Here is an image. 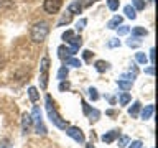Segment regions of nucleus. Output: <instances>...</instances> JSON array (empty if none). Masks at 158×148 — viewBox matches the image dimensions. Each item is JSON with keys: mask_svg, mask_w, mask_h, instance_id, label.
<instances>
[{"mask_svg": "<svg viewBox=\"0 0 158 148\" xmlns=\"http://www.w3.org/2000/svg\"><path fill=\"white\" fill-rule=\"evenodd\" d=\"M44 107H46L49 122H51L54 127H58V128H61V130H64V128L68 127V123H66V120H64V118L56 112V107H54V104H53V101H51V96H46V105H44Z\"/></svg>", "mask_w": 158, "mask_h": 148, "instance_id": "1", "label": "nucleus"}, {"mask_svg": "<svg viewBox=\"0 0 158 148\" xmlns=\"http://www.w3.org/2000/svg\"><path fill=\"white\" fill-rule=\"evenodd\" d=\"M49 33V27L46 22H38L35 23L31 27V31H30V38H31V41L35 43H43L44 39H46Z\"/></svg>", "mask_w": 158, "mask_h": 148, "instance_id": "2", "label": "nucleus"}, {"mask_svg": "<svg viewBox=\"0 0 158 148\" xmlns=\"http://www.w3.org/2000/svg\"><path fill=\"white\" fill-rule=\"evenodd\" d=\"M31 122H33L35 130H36L38 135H46V133H48L46 127H44V123H43L41 109H40L38 105H35V107H33V110H31Z\"/></svg>", "mask_w": 158, "mask_h": 148, "instance_id": "3", "label": "nucleus"}, {"mask_svg": "<svg viewBox=\"0 0 158 148\" xmlns=\"http://www.w3.org/2000/svg\"><path fill=\"white\" fill-rule=\"evenodd\" d=\"M48 72H49V58L48 54H44L41 63H40V86H41V89L48 87Z\"/></svg>", "mask_w": 158, "mask_h": 148, "instance_id": "4", "label": "nucleus"}, {"mask_svg": "<svg viewBox=\"0 0 158 148\" xmlns=\"http://www.w3.org/2000/svg\"><path fill=\"white\" fill-rule=\"evenodd\" d=\"M63 7V0H44L43 3V8L46 13H58L59 10H61Z\"/></svg>", "mask_w": 158, "mask_h": 148, "instance_id": "5", "label": "nucleus"}, {"mask_svg": "<svg viewBox=\"0 0 158 148\" xmlns=\"http://www.w3.org/2000/svg\"><path fill=\"white\" fill-rule=\"evenodd\" d=\"M64 130H66L68 137H71L73 140H76L77 143H84V142H86V137H84V133H82V130L79 127H66Z\"/></svg>", "mask_w": 158, "mask_h": 148, "instance_id": "6", "label": "nucleus"}, {"mask_svg": "<svg viewBox=\"0 0 158 148\" xmlns=\"http://www.w3.org/2000/svg\"><path fill=\"white\" fill-rule=\"evenodd\" d=\"M76 53H77V49L73 48V46H59V48H58V54H59V58H61V59L71 58V56H74Z\"/></svg>", "mask_w": 158, "mask_h": 148, "instance_id": "7", "label": "nucleus"}, {"mask_svg": "<svg viewBox=\"0 0 158 148\" xmlns=\"http://www.w3.org/2000/svg\"><path fill=\"white\" fill-rule=\"evenodd\" d=\"M31 115L30 113H23L22 115V133L23 135H27V133H30V130H31Z\"/></svg>", "mask_w": 158, "mask_h": 148, "instance_id": "8", "label": "nucleus"}, {"mask_svg": "<svg viewBox=\"0 0 158 148\" xmlns=\"http://www.w3.org/2000/svg\"><path fill=\"white\" fill-rule=\"evenodd\" d=\"M117 137H118V132H117V130H110V132L104 133L101 138H102V142H104V143H112Z\"/></svg>", "mask_w": 158, "mask_h": 148, "instance_id": "9", "label": "nucleus"}, {"mask_svg": "<svg viewBox=\"0 0 158 148\" xmlns=\"http://www.w3.org/2000/svg\"><path fill=\"white\" fill-rule=\"evenodd\" d=\"M153 112H155V107H153V104H150V105H145V109L142 110V118H143V120H148V118H152Z\"/></svg>", "mask_w": 158, "mask_h": 148, "instance_id": "10", "label": "nucleus"}, {"mask_svg": "<svg viewBox=\"0 0 158 148\" xmlns=\"http://www.w3.org/2000/svg\"><path fill=\"white\" fill-rule=\"evenodd\" d=\"M81 10H82V3L79 2V0L73 2V3L68 7V12H69V13H73V15H74V13H81Z\"/></svg>", "mask_w": 158, "mask_h": 148, "instance_id": "11", "label": "nucleus"}, {"mask_svg": "<svg viewBox=\"0 0 158 148\" xmlns=\"http://www.w3.org/2000/svg\"><path fill=\"white\" fill-rule=\"evenodd\" d=\"M68 44H69V46H73V48H76V49H79V48L82 46V38H81V36H76V35H74V36L68 41Z\"/></svg>", "mask_w": 158, "mask_h": 148, "instance_id": "12", "label": "nucleus"}, {"mask_svg": "<svg viewBox=\"0 0 158 148\" xmlns=\"http://www.w3.org/2000/svg\"><path fill=\"white\" fill-rule=\"evenodd\" d=\"M123 13H125V17L130 18V20H135V18H137L135 8H133L132 5H125V8H123Z\"/></svg>", "mask_w": 158, "mask_h": 148, "instance_id": "13", "label": "nucleus"}, {"mask_svg": "<svg viewBox=\"0 0 158 148\" xmlns=\"http://www.w3.org/2000/svg\"><path fill=\"white\" fill-rule=\"evenodd\" d=\"M64 66H74V68H81L82 66V63L79 61V59H76V58H66L64 59Z\"/></svg>", "mask_w": 158, "mask_h": 148, "instance_id": "14", "label": "nucleus"}, {"mask_svg": "<svg viewBox=\"0 0 158 148\" xmlns=\"http://www.w3.org/2000/svg\"><path fill=\"white\" fill-rule=\"evenodd\" d=\"M122 17H118V15H117V17H114L112 20H110V22H109L107 23V28H110V30H115L117 27H118V25H122Z\"/></svg>", "mask_w": 158, "mask_h": 148, "instance_id": "15", "label": "nucleus"}, {"mask_svg": "<svg viewBox=\"0 0 158 148\" xmlns=\"http://www.w3.org/2000/svg\"><path fill=\"white\" fill-rule=\"evenodd\" d=\"M140 107H142V104L138 102V101H135V102L132 104V107L128 109V113H130L132 117H137V115H138V112H140Z\"/></svg>", "mask_w": 158, "mask_h": 148, "instance_id": "16", "label": "nucleus"}, {"mask_svg": "<svg viewBox=\"0 0 158 148\" xmlns=\"http://www.w3.org/2000/svg\"><path fill=\"white\" fill-rule=\"evenodd\" d=\"M132 35H133V36H137V38H140V36H147L148 31L143 27H135L132 30Z\"/></svg>", "mask_w": 158, "mask_h": 148, "instance_id": "17", "label": "nucleus"}, {"mask_svg": "<svg viewBox=\"0 0 158 148\" xmlns=\"http://www.w3.org/2000/svg\"><path fill=\"white\" fill-rule=\"evenodd\" d=\"M28 97H30V101H31V102H38L40 94H38V91H36V87H30V89H28Z\"/></svg>", "mask_w": 158, "mask_h": 148, "instance_id": "18", "label": "nucleus"}, {"mask_svg": "<svg viewBox=\"0 0 158 148\" xmlns=\"http://www.w3.org/2000/svg\"><path fill=\"white\" fill-rule=\"evenodd\" d=\"M117 84H118V87H120L122 91H130V89H132V82L125 81V79H118Z\"/></svg>", "mask_w": 158, "mask_h": 148, "instance_id": "19", "label": "nucleus"}, {"mask_svg": "<svg viewBox=\"0 0 158 148\" xmlns=\"http://www.w3.org/2000/svg\"><path fill=\"white\" fill-rule=\"evenodd\" d=\"M109 66H110V64H109L107 61H102V59H101V61H96V69H97L99 72H104V71H107V69H109Z\"/></svg>", "mask_w": 158, "mask_h": 148, "instance_id": "20", "label": "nucleus"}, {"mask_svg": "<svg viewBox=\"0 0 158 148\" xmlns=\"http://www.w3.org/2000/svg\"><path fill=\"white\" fill-rule=\"evenodd\" d=\"M71 20H73V13H66V15H63V17H61V20H59V22H58V27H63V25L64 23H69V22H71Z\"/></svg>", "mask_w": 158, "mask_h": 148, "instance_id": "21", "label": "nucleus"}, {"mask_svg": "<svg viewBox=\"0 0 158 148\" xmlns=\"http://www.w3.org/2000/svg\"><path fill=\"white\" fill-rule=\"evenodd\" d=\"M66 77H68V68L61 66V68H59V71H58V79H59V81H64Z\"/></svg>", "mask_w": 158, "mask_h": 148, "instance_id": "22", "label": "nucleus"}, {"mask_svg": "<svg viewBox=\"0 0 158 148\" xmlns=\"http://www.w3.org/2000/svg\"><path fill=\"white\" fill-rule=\"evenodd\" d=\"M132 7L135 10H143L145 8V0H132Z\"/></svg>", "mask_w": 158, "mask_h": 148, "instance_id": "23", "label": "nucleus"}, {"mask_svg": "<svg viewBox=\"0 0 158 148\" xmlns=\"http://www.w3.org/2000/svg\"><path fill=\"white\" fill-rule=\"evenodd\" d=\"M115 30H117L118 36H123V35H127L128 31H130V28H128L127 25H118V27H117Z\"/></svg>", "mask_w": 158, "mask_h": 148, "instance_id": "24", "label": "nucleus"}, {"mask_svg": "<svg viewBox=\"0 0 158 148\" xmlns=\"http://www.w3.org/2000/svg\"><path fill=\"white\" fill-rule=\"evenodd\" d=\"M107 5H109V10L115 12L118 8V5H120V0H107Z\"/></svg>", "mask_w": 158, "mask_h": 148, "instance_id": "25", "label": "nucleus"}, {"mask_svg": "<svg viewBox=\"0 0 158 148\" xmlns=\"http://www.w3.org/2000/svg\"><path fill=\"white\" fill-rule=\"evenodd\" d=\"M118 101H120V105H127V104L132 101V97H130V94L123 92L122 96H120V99H118Z\"/></svg>", "mask_w": 158, "mask_h": 148, "instance_id": "26", "label": "nucleus"}, {"mask_svg": "<svg viewBox=\"0 0 158 148\" xmlns=\"http://www.w3.org/2000/svg\"><path fill=\"white\" fill-rule=\"evenodd\" d=\"M135 59H137L140 64H145V63L148 61V58H147L145 53H137V54H135Z\"/></svg>", "mask_w": 158, "mask_h": 148, "instance_id": "27", "label": "nucleus"}, {"mask_svg": "<svg viewBox=\"0 0 158 148\" xmlns=\"http://www.w3.org/2000/svg\"><path fill=\"white\" fill-rule=\"evenodd\" d=\"M128 143H130V138H128L127 135H122L120 140H118V146H120V148H125Z\"/></svg>", "mask_w": 158, "mask_h": 148, "instance_id": "28", "label": "nucleus"}, {"mask_svg": "<svg viewBox=\"0 0 158 148\" xmlns=\"http://www.w3.org/2000/svg\"><path fill=\"white\" fill-rule=\"evenodd\" d=\"M127 44H128L130 48H138V46H140V41H138L137 36H133V38H130V39L127 41Z\"/></svg>", "mask_w": 158, "mask_h": 148, "instance_id": "29", "label": "nucleus"}, {"mask_svg": "<svg viewBox=\"0 0 158 148\" xmlns=\"http://www.w3.org/2000/svg\"><path fill=\"white\" fill-rule=\"evenodd\" d=\"M89 97H91L92 99V101H97V99H99V94H97V89L96 87H89Z\"/></svg>", "mask_w": 158, "mask_h": 148, "instance_id": "30", "label": "nucleus"}, {"mask_svg": "<svg viewBox=\"0 0 158 148\" xmlns=\"http://www.w3.org/2000/svg\"><path fill=\"white\" fill-rule=\"evenodd\" d=\"M86 23H87V20H86V18H81V20L76 23V30H77V31H81V30L86 27Z\"/></svg>", "mask_w": 158, "mask_h": 148, "instance_id": "31", "label": "nucleus"}, {"mask_svg": "<svg viewBox=\"0 0 158 148\" xmlns=\"http://www.w3.org/2000/svg\"><path fill=\"white\" fill-rule=\"evenodd\" d=\"M73 36H74V31H71V30H68V31H64V33H63V39H64L66 43H68Z\"/></svg>", "mask_w": 158, "mask_h": 148, "instance_id": "32", "label": "nucleus"}, {"mask_svg": "<svg viewBox=\"0 0 158 148\" xmlns=\"http://www.w3.org/2000/svg\"><path fill=\"white\" fill-rule=\"evenodd\" d=\"M81 104H82V110H84V115H89V113H91V110H92V109H91V105H87V102H86V101H82Z\"/></svg>", "mask_w": 158, "mask_h": 148, "instance_id": "33", "label": "nucleus"}, {"mask_svg": "<svg viewBox=\"0 0 158 148\" xmlns=\"http://www.w3.org/2000/svg\"><path fill=\"white\" fill-rule=\"evenodd\" d=\"M107 46H109V48H117V46H120V39H115V38L110 39V41L107 43Z\"/></svg>", "mask_w": 158, "mask_h": 148, "instance_id": "34", "label": "nucleus"}, {"mask_svg": "<svg viewBox=\"0 0 158 148\" xmlns=\"http://www.w3.org/2000/svg\"><path fill=\"white\" fill-rule=\"evenodd\" d=\"M128 145H130V146H128V148H142V146H143V143H142L140 140H135V142L128 143Z\"/></svg>", "mask_w": 158, "mask_h": 148, "instance_id": "35", "label": "nucleus"}, {"mask_svg": "<svg viewBox=\"0 0 158 148\" xmlns=\"http://www.w3.org/2000/svg\"><path fill=\"white\" fill-rule=\"evenodd\" d=\"M69 87H71V86H69V82H64V81L59 82V91H68Z\"/></svg>", "mask_w": 158, "mask_h": 148, "instance_id": "36", "label": "nucleus"}, {"mask_svg": "<svg viewBox=\"0 0 158 148\" xmlns=\"http://www.w3.org/2000/svg\"><path fill=\"white\" fill-rule=\"evenodd\" d=\"M0 148H12V143L8 140H2L0 142Z\"/></svg>", "mask_w": 158, "mask_h": 148, "instance_id": "37", "label": "nucleus"}, {"mask_svg": "<svg viewBox=\"0 0 158 148\" xmlns=\"http://www.w3.org/2000/svg\"><path fill=\"white\" fill-rule=\"evenodd\" d=\"M92 51H89V49H86V51H84L82 53V56H84V59H86V61H87V59H91V56H92Z\"/></svg>", "mask_w": 158, "mask_h": 148, "instance_id": "38", "label": "nucleus"}, {"mask_svg": "<svg viewBox=\"0 0 158 148\" xmlns=\"http://www.w3.org/2000/svg\"><path fill=\"white\" fill-rule=\"evenodd\" d=\"M150 61H152V64L155 63V49H153V48L150 49Z\"/></svg>", "mask_w": 158, "mask_h": 148, "instance_id": "39", "label": "nucleus"}, {"mask_svg": "<svg viewBox=\"0 0 158 148\" xmlns=\"http://www.w3.org/2000/svg\"><path fill=\"white\" fill-rule=\"evenodd\" d=\"M89 115L94 117V120H96V118H99V112H97V110H91V113H89Z\"/></svg>", "mask_w": 158, "mask_h": 148, "instance_id": "40", "label": "nucleus"}, {"mask_svg": "<svg viewBox=\"0 0 158 148\" xmlns=\"http://www.w3.org/2000/svg\"><path fill=\"white\" fill-rule=\"evenodd\" d=\"M145 72H147V74H150V76H152V74L155 72V68H153V66H150V68H147V69H145Z\"/></svg>", "mask_w": 158, "mask_h": 148, "instance_id": "41", "label": "nucleus"}, {"mask_svg": "<svg viewBox=\"0 0 158 148\" xmlns=\"http://www.w3.org/2000/svg\"><path fill=\"white\" fill-rule=\"evenodd\" d=\"M87 148H94V146H92V145H87Z\"/></svg>", "mask_w": 158, "mask_h": 148, "instance_id": "42", "label": "nucleus"}]
</instances>
